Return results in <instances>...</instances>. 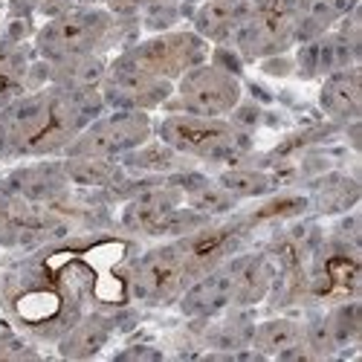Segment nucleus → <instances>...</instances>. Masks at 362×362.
I'll return each mask as SVG.
<instances>
[{
    "label": "nucleus",
    "instance_id": "obj_23",
    "mask_svg": "<svg viewBox=\"0 0 362 362\" xmlns=\"http://www.w3.org/2000/svg\"><path fill=\"white\" fill-rule=\"evenodd\" d=\"M35 223L33 203H26L12 186L9 180H0V244H15L21 240Z\"/></svg>",
    "mask_w": 362,
    "mask_h": 362
},
{
    "label": "nucleus",
    "instance_id": "obj_31",
    "mask_svg": "<svg viewBox=\"0 0 362 362\" xmlns=\"http://www.w3.org/2000/svg\"><path fill=\"white\" fill-rule=\"evenodd\" d=\"M12 4H21V0H12ZM29 4H33V6H35V0H29Z\"/></svg>",
    "mask_w": 362,
    "mask_h": 362
},
{
    "label": "nucleus",
    "instance_id": "obj_14",
    "mask_svg": "<svg viewBox=\"0 0 362 362\" xmlns=\"http://www.w3.org/2000/svg\"><path fill=\"white\" fill-rule=\"evenodd\" d=\"M252 0H200L194 6L192 29L212 47H232L238 29L250 18Z\"/></svg>",
    "mask_w": 362,
    "mask_h": 362
},
{
    "label": "nucleus",
    "instance_id": "obj_7",
    "mask_svg": "<svg viewBox=\"0 0 362 362\" xmlns=\"http://www.w3.org/2000/svg\"><path fill=\"white\" fill-rule=\"evenodd\" d=\"M244 62L276 58L296 47V0H252L250 18L232 41Z\"/></svg>",
    "mask_w": 362,
    "mask_h": 362
},
{
    "label": "nucleus",
    "instance_id": "obj_24",
    "mask_svg": "<svg viewBox=\"0 0 362 362\" xmlns=\"http://www.w3.org/2000/svg\"><path fill=\"white\" fill-rule=\"evenodd\" d=\"M119 163L116 160H96V157H64V174L70 183L78 186H110L119 180Z\"/></svg>",
    "mask_w": 362,
    "mask_h": 362
},
{
    "label": "nucleus",
    "instance_id": "obj_10",
    "mask_svg": "<svg viewBox=\"0 0 362 362\" xmlns=\"http://www.w3.org/2000/svg\"><path fill=\"white\" fill-rule=\"evenodd\" d=\"M235 261L226 258L223 264L212 267L209 273L197 276L180 296V310L192 319H212L223 310L235 308Z\"/></svg>",
    "mask_w": 362,
    "mask_h": 362
},
{
    "label": "nucleus",
    "instance_id": "obj_2",
    "mask_svg": "<svg viewBox=\"0 0 362 362\" xmlns=\"http://www.w3.org/2000/svg\"><path fill=\"white\" fill-rule=\"evenodd\" d=\"M131 18L116 15L107 6L73 4L62 15L47 18L33 35V47L44 62H67L81 55H107L125 38Z\"/></svg>",
    "mask_w": 362,
    "mask_h": 362
},
{
    "label": "nucleus",
    "instance_id": "obj_11",
    "mask_svg": "<svg viewBox=\"0 0 362 362\" xmlns=\"http://www.w3.org/2000/svg\"><path fill=\"white\" fill-rule=\"evenodd\" d=\"M183 192L171 186H154L131 197L122 212V223L142 235H171L177 212L183 209Z\"/></svg>",
    "mask_w": 362,
    "mask_h": 362
},
{
    "label": "nucleus",
    "instance_id": "obj_32",
    "mask_svg": "<svg viewBox=\"0 0 362 362\" xmlns=\"http://www.w3.org/2000/svg\"><path fill=\"white\" fill-rule=\"evenodd\" d=\"M0 160H4V157H0Z\"/></svg>",
    "mask_w": 362,
    "mask_h": 362
},
{
    "label": "nucleus",
    "instance_id": "obj_15",
    "mask_svg": "<svg viewBox=\"0 0 362 362\" xmlns=\"http://www.w3.org/2000/svg\"><path fill=\"white\" fill-rule=\"evenodd\" d=\"M250 345L258 356H276V359H296V356H316L308 345V325L298 319H267L252 327Z\"/></svg>",
    "mask_w": 362,
    "mask_h": 362
},
{
    "label": "nucleus",
    "instance_id": "obj_29",
    "mask_svg": "<svg viewBox=\"0 0 362 362\" xmlns=\"http://www.w3.org/2000/svg\"><path fill=\"white\" fill-rule=\"evenodd\" d=\"M116 356H125V359H134V356H148V359H160L163 354L157 348H128L122 354H116Z\"/></svg>",
    "mask_w": 362,
    "mask_h": 362
},
{
    "label": "nucleus",
    "instance_id": "obj_27",
    "mask_svg": "<svg viewBox=\"0 0 362 362\" xmlns=\"http://www.w3.org/2000/svg\"><path fill=\"white\" fill-rule=\"evenodd\" d=\"M38 356L33 345H26L21 337L9 334V330H0V362H12V359H33Z\"/></svg>",
    "mask_w": 362,
    "mask_h": 362
},
{
    "label": "nucleus",
    "instance_id": "obj_13",
    "mask_svg": "<svg viewBox=\"0 0 362 362\" xmlns=\"http://www.w3.org/2000/svg\"><path fill=\"white\" fill-rule=\"evenodd\" d=\"M238 229L235 226H197L194 232L189 235H180L174 244L180 250V255H183L186 267H189V273L192 279L209 273L212 267L223 264L226 258H232V252L238 250Z\"/></svg>",
    "mask_w": 362,
    "mask_h": 362
},
{
    "label": "nucleus",
    "instance_id": "obj_4",
    "mask_svg": "<svg viewBox=\"0 0 362 362\" xmlns=\"http://www.w3.org/2000/svg\"><path fill=\"white\" fill-rule=\"evenodd\" d=\"M244 99L240 76L215 64L212 58L174 81V93L163 105L168 113H192V116H215L229 119Z\"/></svg>",
    "mask_w": 362,
    "mask_h": 362
},
{
    "label": "nucleus",
    "instance_id": "obj_1",
    "mask_svg": "<svg viewBox=\"0 0 362 362\" xmlns=\"http://www.w3.org/2000/svg\"><path fill=\"white\" fill-rule=\"evenodd\" d=\"M105 110L99 90L58 84L29 90L0 110V157L47 160L64 154L67 145Z\"/></svg>",
    "mask_w": 362,
    "mask_h": 362
},
{
    "label": "nucleus",
    "instance_id": "obj_18",
    "mask_svg": "<svg viewBox=\"0 0 362 362\" xmlns=\"http://www.w3.org/2000/svg\"><path fill=\"white\" fill-rule=\"evenodd\" d=\"M44 73H47V84L70 87V90H99L107 73V55H81V58H67V62H44Z\"/></svg>",
    "mask_w": 362,
    "mask_h": 362
},
{
    "label": "nucleus",
    "instance_id": "obj_28",
    "mask_svg": "<svg viewBox=\"0 0 362 362\" xmlns=\"http://www.w3.org/2000/svg\"><path fill=\"white\" fill-rule=\"evenodd\" d=\"M160 4H177V0H107V9L116 15H125V18H136L151 6H160Z\"/></svg>",
    "mask_w": 362,
    "mask_h": 362
},
{
    "label": "nucleus",
    "instance_id": "obj_20",
    "mask_svg": "<svg viewBox=\"0 0 362 362\" xmlns=\"http://www.w3.org/2000/svg\"><path fill=\"white\" fill-rule=\"evenodd\" d=\"M6 180L26 203H41V200L58 197L64 192V186L70 183L67 174H64V163H55V165L41 163L33 168H18Z\"/></svg>",
    "mask_w": 362,
    "mask_h": 362
},
{
    "label": "nucleus",
    "instance_id": "obj_8",
    "mask_svg": "<svg viewBox=\"0 0 362 362\" xmlns=\"http://www.w3.org/2000/svg\"><path fill=\"white\" fill-rule=\"evenodd\" d=\"M192 273L180 255L177 244H163L142 252L128 273V284H131V296L142 305L151 308H163L171 305L183 296V290L192 284Z\"/></svg>",
    "mask_w": 362,
    "mask_h": 362
},
{
    "label": "nucleus",
    "instance_id": "obj_6",
    "mask_svg": "<svg viewBox=\"0 0 362 362\" xmlns=\"http://www.w3.org/2000/svg\"><path fill=\"white\" fill-rule=\"evenodd\" d=\"M122 55L145 73L174 84L183 73L212 58V44L200 38L194 29H165V33L134 41L122 49Z\"/></svg>",
    "mask_w": 362,
    "mask_h": 362
},
{
    "label": "nucleus",
    "instance_id": "obj_12",
    "mask_svg": "<svg viewBox=\"0 0 362 362\" xmlns=\"http://www.w3.org/2000/svg\"><path fill=\"white\" fill-rule=\"evenodd\" d=\"M356 62H359V44L345 38L339 29L334 26L330 33L298 44L296 73L301 78H325V76L337 73L342 67H351Z\"/></svg>",
    "mask_w": 362,
    "mask_h": 362
},
{
    "label": "nucleus",
    "instance_id": "obj_16",
    "mask_svg": "<svg viewBox=\"0 0 362 362\" xmlns=\"http://www.w3.org/2000/svg\"><path fill=\"white\" fill-rule=\"evenodd\" d=\"M319 107L342 125H356L362 116V78H359V64L342 67L322 78L319 87Z\"/></svg>",
    "mask_w": 362,
    "mask_h": 362
},
{
    "label": "nucleus",
    "instance_id": "obj_26",
    "mask_svg": "<svg viewBox=\"0 0 362 362\" xmlns=\"http://www.w3.org/2000/svg\"><path fill=\"white\" fill-rule=\"evenodd\" d=\"M189 200H192V209H197L200 215H215V212H226V209H232L238 197H232L218 183V186H200V189L189 192Z\"/></svg>",
    "mask_w": 362,
    "mask_h": 362
},
{
    "label": "nucleus",
    "instance_id": "obj_3",
    "mask_svg": "<svg viewBox=\"0 0 362 362\" xmlns=\"http://www.w3.org/2000/svg\"><path fill=\"white\" fill-rule=\"evenodd\" d=\"M160 142H165L180 157H192L203 163H229L238 160L250 148V136L232 125L229 119L168 113L154 125Z\"/></svg>",
    "mask_w": 362,
    "mask_h": 362
},
{
    "label": "nucleus",
    "instance_id": "obj_22",
    "mask_svg": "<svg viewBox=\"0 0 362 362\" xmlns=\"http://www.w3.org/2000/svg\"><path fill=\"white\" fill-rule=\"evenodd\" d=\"M110 337H113V319H107V316H87L62 339L58 351H62V356H73V359L96 356L110 342Z\"/></svg>",
    "mask_w": 362,
    "mask_h": 362
},
{
    "label": "nucleus",
    "instance_id": "obj_21",
    "mask_svg": "<svg viewBox=\"0 0 362 362\" xmlns=\"http://www.w3.org/2000/svg\"><path fill=\"white\" fill-rule=\"evenodd\" d=\"M235 261V308H252L269 293V281H273V269L269 261L258 252L238 255Z\"/></svg>",
    "mask_w": 362,
    "mask_h": 362
},
{
    "label": "nucleus",
    "instance_id": "obj_17",
    "mask_svg": "<svg viewBox=\"0 0 362 362\" xmlns=\"http://www.w3.org/2000/svg\"><path fill=\"white\" fill-rule=\"evenodd\" d=\"M35 62L38 52L33 41H18L6 35L0 38V110L33 90Z\"/></svg>",
    "mask_w": 362,
    "mask_h": 362
},
{
    "label": "nucleus",
    "instance_id": "obj_30",
    "mask_svg": "<svg viewBox=\"0 0 362 362\" xmlns=\"http://www.w3.org/2000/svg\"><path fill=\"white\" fill-rule=\"evenodd\" d=\"M0 21H4V0H0Z\"/></svg>",
    "mask_w": 362,
    "mask_h": 362
},
{
    "label": "nucleus",
    "instance_id": "obj_19",
    "mask_svg": "<svg viewBox=\"0 0 362 362\" xmlns=\"http://www.w3.org/2000/svg\"><path fill=\"white\" fill-rule=\"evenodd\" d=\"M359 0H301L296 6V44L330 33Z\"/></svg>",
    "mask_w": 362,
    "mask_h": 362
},
{
    "label": "nucleus",
    "instance_id": "obj_5",
    "mask_svg": "<svg viewBox=\"0 0 362 362\" xmlns=\"http://www.w3.org/2000/svg\"><path fill=\"white\" fill-rule=\"evenodd\" d=\"M154 122L145 110H105L64 151V157L122 160L139 145L151 142Z\"/></svg>",
    "mask_w": 362,
    "mask_h": 362
},
{
    "label": "nucleus",
    "instance_id": "obj_25",
    "mask_svg": "<svg viewBox=\"0 0 362 362\" xmlns=\"http://www.w3.org/2000/svg\"><path fill=\"white\" fill-rule=\"evenodd\" d=\"M221 186L232 197H252V194H264L269 189V180L258 171H226L221 177Z\"/></svg>",
    "mask_w": 362,
    "mask_h": 362
},
{
    "label": "nucleus",
    "instance_id": "obj_9",
    "mask_svg": "<svg viewBox=\"0 0 362 362\" xmlns=\"http://www.w3.org/2000/svg\"><path fill=\"white\" fill-rule=\"evenodd\" d=\"M102 102L107 110H145L151 113L154 107H163L168 96L174 93V84L163 81L157 76L145 73L134 62L119 52L107 62V73L102 78Z\"/></svg>",
    "mask_w": 362,
    "mask_h": 362
}]
</instances>
